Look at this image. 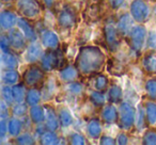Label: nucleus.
I'll return each instance as SVG.
<instances>
[{
	"instance_id": "f257e3e1",
	"label": "nucleus",
	"mask_w": 156,
	"mask_h": 145,
	"mask_svg": "<svg viewBox=\"0 0 156 145\" xmlns=\"http://www.w3.org/2000/svg\"><path fill=\"white\" fill-rule=\"evenodd\" d=\"M105 54L96 46H83L79 49L75 65L78 71L85 76L98 74L105 64Z\"/></svg>"
},
{
	"instance_id": "f03ea898",
	"label": "nucleus",
	"mask_w": 156,
	"mask_h": 145,
	"mask_svg": "<svg viewBox=\"0 0 156 145\" xmlns=\"http://www.w3.org/2000/svg\"><path fill=\"white\" fill-rule=\"evenodd\" d=\"M64 57L61 50L49 49L48 51L44 52L41 58L42 67L44 71H49L55 68H60L64 64Z\"/></svg>"
},
{
	"instance_id": "7ed1b4c3",
	"label": "nucleus",
	"mask_w": 156,
	"mask_h": 145,
	"mask_svg": "<svg viewBox=\"0 0 156 145\" xmlns=\"http://www.w3.org/2000/svg\"><path fill=\"white\" fill-rule=\"evenodd\" d=\"M44 78V71L41 67L37 66V65H31L26 69L24 74V82L26 85L30 88H37L43 85Z\"/></svg>"
},
{
	"instance_id": "20e7f679",
	"label": "nucleus",
	"mask_w": 156,
	"mask_h": 145,
	"mask_svg": "<svg viewBox=\"0 0 156 145\" xmlns=\"http://www.w3.org/2000/svg\"><path fill=\"white\" fill-rule=\"evenodd\" d=\"M136 109L128 102H122L120 106V125L123 129H129L135 123Z\"/></svg>"
},
{
	"instance_id": "39448f33",
	"label": "nucleus",
	"mask_w": 156,
	"mask_h": 145,
	"mask_svg": "<svg viewBox=\"0 0 156 145\" xmlns=\"http://www.w3.org/2000/svg\"><path fill=\"white\" fill-rule=\"evenodd\" d=\"M130 14L137 22H145L149 18L150 10L143 0H134L130 5Z\"/></svg>"
},
{
	"instance_id": "423d86ee",
	"label": "nucleus",
	"mask_w": 156,
	"mask_h": 145,
	"mask_svg": "<svg viewBox=\"0 0 156 145\" xmlns=\"http://www.w3.org/2000/svg\"><path fill=\"white\" fill-rule=\"evenodd\" d=\"M17 9L23 16L34 18L40 14V5L37 0H17Z\"/></svg>"
},
{
	"instance_id": "0eeeda50",
	"label": "nucleus",
	"mask_w": 156,
	"mask_h": 145,
	"mask_svg": "<svg viewBox=\"0 0 156 145\" xmlns=\"http://www.w3.org/2000/svg\"><path fill=\"white\" fill-rule=\"evenodd\" d=\"M145 35H147V31L143 26H137L132 29L129 33V42L130 47L134 51L139 52L142 49L145 42Z\"/></svg>"
},
{
	"instance_id": "6e6552de",
	"label": "nucleus",
	"mask_w": 156,
	"mask_h": 145,
	"mask_svg": "<svg viewBox=\"0 0 156 145\" xmlns=\"http://www.w3.org/2000/svg\"><path fill=\"white\" fill-rule=\"evenodd\" d=\"M104 35L108 48L111 51H115L120 45V33L118 28L112 24H106L104 28Z\"/></svg>"
},
{
	"instance_id": "1a4fd4ad",
	"label": "nucleus",
	"mask_w": 156,
	"mask_h": 145,
	"mask_svg": "<svg viewBox=\"0 0 156 145\" xmlns=\"http://www.w3.org/2000/svg\"><path fill=\"white\" fill-rule=\"evenodd\" d=\"M9 41L10 46L13 49L17 50V51H22L26 48V36L22 32L20 28L18 29H10L9 31Z\"/></svg>"
},
{
	"instance_id": "9d476101",
	"label": "nucleus",
	"mask_w": 156,
	"mask_h": 145,
	"mask_svg": "<svg viewBox=\"0 0 156 145\" xmlns=\"http://www.w3.org/2000/svg\"><path fill=\"white\" fill-rule=\"evenodd\" d=\"M102 14H103V8L100 1L89 3L83 12V16L85 18V20L90 22H98L102 17Z\"/></svg>"
},
{
	"instance_id": "9b49d317",
	"label": "nucleus",
	"mask_w": 156,
	"mask_h": 145,
	"mask_svg": "<svg viewBox=\"0 0 156 145\" xmlns=\"http://www.w3.org/2000/svg\"><path fill=\"white\" fill-rule=\"evenodd\" d=\"M76 22V13L71 7H64L58 16V24L62 28H71Z\"/></svg>"
},
{
	"instance_id": "f8f14e48",
	"label": "nucleus",
	"mask_w": 156,
	"mask_h": 145,
	"mask_svg": "<svg viewBox=\"0 0 156 145\" xmlns=\"http://www.w3.org/2000/svg\"><path fill=\"white\" fill-rule=\"evenodd\" d=\"M41 39H42L43 45L45 46L46 48H48V49L55 50L58 48V46H59L58 35L55 32H52V31L47 30V31H45V32H43Z\"/></svg>"
},
{
	"instance_id": "ddd939ff",
	"label": "nucleus",
	"mask_w": 156,
	"mask_h": 145,
	"mask_svg": "<svg viewBox=\"0 0 156 145\" xmlns=\"http://www.w3.org/2000/svg\"><path fill=\"white\" fill-rule=\"evenodd\" d=\"M17 26L18 28L22 30V32L25 34L26 39L30 42H34L37 40V33H35L33 27L29 24L28 20H26L25 18H20L17 20Z\"/></svg>"
},
{
	"instance_id": "4468645a",
	"label": "nucleus",
	"mask_w": 156,
	"mask_h": 145,
	"mask_svg": "<svg viewBox=\"0 0 156 145\" xmlns=\"http://www.w3.org/2000/svg\"><path fill=\"white\" fill-rule=\"evenodd\" d=\"M45 119H46V128L48 130H55L58 129L59 127V116H57L56 112H55L54 109H51L50 107L45 108Z\"/></svg>"
},
{
	"instance_id": "2eb2a0df",
	"label": "nucleus",
	"mask_w": 156,
	"mask_h": 145,
	"mask_svg": "<svg viewBox=\"0 0 156 145\" xmlns=\"http://www.w3.org/2000/svg\"><path fill=\"white\" fill-rule=\"evenodd\" d=\"M132 18L128 14H123L121 17L119 18V22H118L117 28L119 31L120 35L122 36H126L130 33L132 31Z\"/></svg>"
},
{
	"instance_id": "dca6fc26",
	"label": "nucleus",
	"mask_w": 156,
	"mask_h": 145,
	"mask_svg": "<svg viewBox=\"0 0 156 145\" xmlns=\"http://www.w3.org/2000/svg\"><path fill=\"white\" fill-rule=\"evenodd\" d=\"M43 56V50H42V47L39 45V44H31L28 48H27L26 51V61L29 63H34L39 60L40 58H42Z\"/></svg>"
},
{
	"instance_id": "f3484780",
	"label": "nucleus",
	"mask_w": 156,
	"mask_h": 145,
	"mask_svg": "<svg viewBox=\"0 0 156 145\" xmlns=\"http://www.w3.org/2000/svg\"><path fill=\"white\" fill-rule=\"evenodd\" d=\"M16 22V16L10 11H2L0 14V26L3 30H9Z\"/></svg>"
},
{
	"instance_id": "a211bd4d",
	"label": "nucleus",
	"mask_w": 156,
	"mask_h": 145,
	"mask_svg": "<svg viewBox=\"0 0 156 145\" xmlns=\"http://www.w3.org/2000/svg\"><path fill=\"white\" fill-rule=\"evenodd\" d=\"M102 117H103V121H104L105 123L113 124L118 121V119H119V113H118V110L115 109V106L109 105V106H106L104 109H103Z\"/></svg>"
},
{
	"instance_id": "6ab92c4d",
	"label": "nucleus",
	"mask_w": 156,
	"mask_h": 145,
	"mask_svg": "<svg viewBox=\"0 0 156 145\" xmlns=\"http://www.w3.org/2000/svg\"><path fill=\"white\" fill-rule=\"evenodd\" d=\"M78 75V69L77 67L74 66H65L64 68H62L60 71V78L63 81L66 82H72L73 80H75L77 78Z\"/></svg>"
},
{
	"instance_id": "aec40b11",
	"label": "nucleus",
	"mask_w": 156,
	"mask_h": 145,
	"mask_svg": "<svg viewBox=\"0 0 156 145\" xmlns=\"http://www.w3.org/2000/svg\"><path fill=\"white\" fill-rule=\"evenodd\" d=\"M30 119L34 124H40L45 119V109L42 107L37 106H31L30 108Z\"/></svg>"
},
{
	"instance_id": "412c9836",
	"label": "nucleus",
	"mask_w": 156,
	"mask_h": 145,
	"mask_svg": "<svg viewBox=\"0 0 156 145\" xmlns=\"http://www.w3.org/2000/svg\"><path fill=\"white\" fill-rule=\"evenodd\" d=\"M142 66L150 74L156 73V54H149L142 60Z\"/></svg>"
},
{
	"instance_id": "4be33fe9",
	"label": "nucleus",
	"mask_w": 156,
	"mask_h": 145,
	"mask_svg": "<svg viewBox=\"0 0 156 145\" xmlns=\"http://www.w3.org/2000/svg\"><path fill=\"white\" fill-rule=\"evenodd\" d=\"M88 134L91 136L92 139H98L101 136V133H102V126H101V123L98 119H91L88 124Z\"/></svg>"
},
{
	"instance_id": "5701e85b",
	"label": "nucleus",
	"mask_w": 156,
	"mask_h": 145,
	"mask_svg": "<svg viewBox=\"0 0 156 145\" xmlns=\"http://www.w3.org/2000/svg\"><path fill=\"white\" fill-rule=\"evenodd\" d=\"M41 100V92L39 91L37 88H31L27 91L26 102L29 106H35Z\"/></svg>"
},
{
	"instance_id": "b1692460",
	"label": "nucleus",
	"mask_w": 156,
	"mask_h": 145,
	"mask_svg": "<svg viewBox=\"0 0 156 145\" xmlns=\"http://www.w3.org/2000/svg\"><path fill=\"white\" fill-rule=\"evenodd\" d=\"M12 93H13L14 102L16 104L23 102L26 99L27 93H26V90H25V87L23 85H14V87L12 88Z\"/></svg>"
},
{
	"instance_id": "393cba45",
	"label": "nucleus",
	"mask_w": 156,
	"mask_h": 145,
	"mask_svg": "<svg viewBox=\"0 0 156 145\" xmlns=\"http://www.w3.org/2000/svg\"><path fill=\"white\" fill-rule=\"evenodd\" d=\"M59 143V138L55 131L48 130L46 132H43L41 136V144L44 145H55Z\"/></svg>"
},
{
	"instance_id": "a878e982",
	"label": "nucleus",
	"mask_w": 156,
	"mask_h": 145,
	"mask_svg": "<svg viewBox=\"0 0 156 145\" xmlns=\"http://www.w3.org/2000/svg\"><path fill=\"white\" fill-rule=\"evenodd\" d=\"M145 113H147V119L150 125L156 126V104L155 102H147Z\"/></svg>"
},
{
	"instance_id": "bb28decb",
	"label": "nucleus",
	"mask_w": 156,
	"mask_h": 145,
	"mask_svg": "<svg viewBox=\"0 0 156 145\" xmlns=\"http://www.w3.org/2000/svg\"><path fill=\"white\" fill-rule=\"evenodd\" d=\"M2 63L8 69H15L18 66V61L16 57L10 52H3Z\"/></svg>"
},
{
	"instance_id": "cd10ccee",
	"label": "nucleus",
	"mask_w": 156,
	"mask_h": 145,
	"mask_svg": "<svg viewBox=\"0 0 156 145\" xmlns=\"http://www.w3.org/2000/svg\"><path fill=\"white\" fill-rule=\"evenodd\" d=\"M2 80L7 85H16L18 82V80H20V74L15 69H9V71H5V74H3Z\"/></svg>"
},
{
	"instance_id": "c85d7f7f",
	"label": "nucleus",
	"mask_w": 156,
	"mask_h": 145,
	"mask_svg": "<svg viewBox=\"0 0 156 145\" xmlns=\"http://www.w3.org/2000/svg\"><path fill=\"white\" fill-rule=\"evenodd\" d=\"M8 129L11 136H17L22 131V122L17 119H11L8 123Z\"/></svg>"
},
{
	"instance_id": "c756f323",
	"label": "nucleus",
	"mask_w": 156,
	"mask_h": 145,
	"mask_svg": "<svg viewBox=\"0 0 156 145\" xmlns=\"http://www.w3.org/2000/svg\"><path fill=\"white\" fill-rule=\"evenodd\" d=\"M108 97L111 102H120L122 98V89L119 85H111L108 92Z\"/></svg>"
},
{
	"instance_id": "7c9ffc66",
	"label": "nucleus",
	"mask_w": 156,
	"mask_h": 145,
	"mask_svg": "<svg viewBox=\"0 0 156 145\" xmlns=\"http://www.w3.org/2000/svg\"><path fill=\"white\" fill-rule=\"evenodd\" d=\"M58 116L60 124L63 127H67V126L72 125V123H73V116H72L71 112L67 109H61Z\"/></svg>"
},
{
	"instance_id": "2f4dec72",
	"label": "nucleus",
	"mask_w": 156,
	"mask_h": 145,
	"mask_svg": "<svg viewBox=\"0 0 156 145\" xmlns=\"http://www.w3.org/2000/svg\"><path fill=\"white\" fill-rule=\"evenodd\" d=\"M145 91L151 99H156V79H150L145 83Z\"/></svg>"
},
{
	"instance_id": "473e14b6",
	"label": "nucleus",
	"mask_w": 156,
	"mask_h": 145,
	"mask_svg": "<svg viewBox=\"0 0 156 145\" xmlns=\"http://www.w3.org/2000/svg\"><path fill=\"white\" fill-rule=\"evenodd\" d=\"M90 99H91L92 104L96 107H101L104 105L105 102V96L102 92L96 91V92H92L91 95H90Z\"/></svg>"
},
{
	"instance_id": "72a5a7b5",
	"label": "nucleus",
	"mask_w": 156,
	"mask_h": 145,
	"mask_svg": "<svg viewBox=\"0 0 156 145\" xmlns=\"http://www.w3.org/2000/svg\"><path fill=\"white\" fill-rule=\"evenodd\" d=\"M109 71L115 75H121L124 71V66L119 61H109Z\"/></svg>"
},
{
	"instance_id": "f704fd0d",
	"label": "nucleus",
	"mask_w": 156,
	"mask_h": 145,
	"mask_svg": "<svg viewBox=\"0 0 156 145\" xmlns=\"http://www.w3.org/2000/svg\"><path fill=\"white\" fill-rule=\"evenodd\" d=\"M108 85V79L105 75H98L95 79V89L98 91H104Z\"/></svg>"
},
{
	"instance_id": "c9c22d12",
	"label": "nucleus",
	"mask_w": 156,
	"mask_h": 145,
	"mask_svg": "<svg viewBox=\"0 0 156 145\" xmlns=\"http://www.w3.org/2000/svg\"><path fill=\"white\" fill-rule=\"evenodd\" d=\"M16 143L17 144H34V139H33V136H31L30 133H28V132H26V133H23L20 134V136H17V138H16Z\"/></svg>"
},
{
	"instance_id": "e433bc0d",
	"label": "nucleus",
	"mask_w": 156,
	"mask_h": 145,
	"mask_svg": "<svg viewBox=\"0 0 156 145\" xmlns=\"http://www.w3.org/2000/svg\"><path fill=\"white\" fill-rule=\"evenodd\" d=\"M143 144L147 145H156V132L147 131L143 136Z\"/></svg>"
},
{
	"instance_id": "4c0bfd02",
	"label": "nucleus",
	"mask_w": 156,
	"mask_h": 145,
	"mask_svg": "<svg viewBox=\"0 0 156 145\" xmlns=\"http://www.w3.org/2000/svg\"><path fill=\"white\" fill-rule=\"evenodd\" d=\"M27 112V106L23 102H18L16 106L13 107V110H12V113H13L15 116H23L25 115Z\"/></svg>"
},
{
	"instance_id": "58836bf2",
	"label": "nucleus",
	"mask_w": 156,
	"mask_h": 145,
	"mask_svg": "<svg viewBox=\"0 0 156 145\" xmlns=\"http://www.w3.org/2000/svg\"><path fill=\"white\" fill-rule=\"evenodd\" d=\"M2 97H3V100H5L8 105H11L12 102L14 100L12 89L9 87V85H7V87H5L2 89Z\"/></svg>"
},
{
	"instance_id": "ea45409f",
	"label": "nucleus",
	"mask_w": 156,
	"mask_h": 145,
	"mask_svg": "<svg viewBox=\"0 0 156 145\" xmlns=\"http://www.w3.org/2000/svg\"><path fill=\"white\" fill-rule=\"evenodd\" d=\"M69 142L74 145H83L86 143V139L80 133H73L69 138Z\"/></svg>"
},
{
	"instance_id": "a19ab883",
	"label": "nucleus",
	"mask_w": 156,
	"mask_h": 145,
	"mask_svg": "<svg viewBox=\"0 0 156 145\" xmlns=\"http://www.w3.org/2000/svg\"><path fill=\"white\" fill-rule=\"evenodd\" d=\"M138 114H137V126L139 128H142L143 127V124L145 123V110H143L142 107H140L138 110Z\"/></svg>"
},
{
	"instance_id": "79ce46f5",
	"label": "nucleus",
	"mask_w": 156,
	"mask_h": 145,
	"mask_svg": "<svg viewBox=\"0 0 156 145\" xmlns=\"http://www.w3.org/2000/svg\"><path fill=\"white\" fill-rule=\"evenodd\" d=\"M69 91L72 94H74V95H78V94H80L81 91H83V87L79 83H76V82L72 83V85H69Z\"/></svg>"
},
{
	"instance_id": "37998d69",
	"label": "nucleus",
	"mask_w": 156,
	"mask_h": 145,
	"mask_svg": "<svg viewBox=\"0 0 156 145\" xmlns=\"http://www.w3.org/2000/svg\"><path fill=\"white\" fill-rule=\"evenodd\" d=\"M0 45H1V49H2L3 52H9V47H10L9 36L2 35V36H1V42H0Z\"/></svg>"
},
{
	"instance_id": "c03bdc74",
	"label": "nucleus",
	"mask_w": 156,
	"mask_h": 145,
	"mask_svg": "<svg viewBox=\"0 0 156 145\" xmlns=\"http://www.w3.org/2000/svg\"><path fill=\"white\" fill-rule=\"evenodd\" d=\"M100 143L102 145H113L115 144V139H112L111 136H101V141Z\"/></svg>"
},
{
	"instance_id": "a18cd8bd",
	"label": "nucleus",
	"mask_w": 156,
	"mask_h": 145,
	"mask_svg": "<svg viewBox=\"0 0 156 145\" xmlns=\"http://www.w3.org/2000/svg\"><path fill=\"white\" fill-rule=\"evenodd\" d=\"M7 131H9V129H8V124L5 122V119H2V121L0 122V136H1V139L5 138Z\"/></svg>"
},
{
	"instance_id": "49530a36",
	"label": "nucleus",
	"mask_w": 156,
	"mask_h": 145,
	"mask_svg": "<svg viewBox=\"0 0 156 145\" xmlns=\"http://www.w3.org/2000/svg\"><path fill=\"white\" fill-rule=\"evenodd\" d=\"M147 44H149L150 47L156 48V35L155 33L151 32L149 35V40H147Z\"/></svg>"
},
{
	"instance_id": "de8ad7c7",
	"label": "nucleus",
	"mask_w": 156,
	"mask_h": 145,
	"mask_svg": "<svg viewBox=\"0 0 156 145\" xmlns=\"http://www.w3.org/2000/svg\"><path fill=\"white\" fill-rule=\"evenodd\" d=\"M117 140H118L117 143H118V144H120V145H125V144H127V142H128L127 136H126V134H124V133H120L119 136H118Z\"/></svg>"
},
{
	"instance_id": "09e8293b",
	"label": "nucleus",
	"mask_w": 156,
	"mask_h": 145,
	"mask_svg": "<svg viewBox=\"0 0 156 145\" xmlns=\"http://www.w3.org/2000/svg\"><path fill=\"white\" fill-rule=\"evenodd\" d=\"M108 1L112 9H119L124 2V0H108Z\"/></svg>"
},
{
	"instance_id": "8fccbe9b",
	"label": "nucleus",
	"mask_w": 156,
	"mask_h": 145,
	"mask_svg": "<svg viewBox=\"0 0 156 145\" xmlns=\"http://www.w3.org/2000/svg\"><path fill=\"white\" fill-rule=\"evenodd\" d=\"M44 2H45V5H47V7L51 8L52 5H55V2H56V0H44Z\"/></svg>"
},
{
	"instance_id": "3c124183",
	"label": "nucleus",
	"mask_w": 156,
	"mask_h": 145,
	"mask_svg": "<svg viewBox=\"0 0 156 145\" xmlns=\"http://www.w3.org/2000/svg\"><path fill=\"white\" fill-rule=\"evenodd\" d=\"M147 1H150V2H153V3L156 2V0H147Z\"/></svg>"
},
{
	"instance_id": "603ef678",
	"label": "nucleus",
	"mask_w": 156,
	"mask_h": 145,
	"mask_svg": "<svg viewBox=\"0 0 156 145\" xmlns=\"http://www.w3.org/2000/svg\"><path fill=\"white\" fill-rule=\"evenodd\" d=\"M154 15L156 16V7H155V9H154Z\"/></svg>"
},
{
	"instance_id": "864d4df0",
	"label": "nucleus",
	"mask_w": 156,
	"mask_h": 145,
	"mask_svg": "<svg viewBox=\"0 0 156 145\" xmlns=\"http://www.w3.org/2000/svg\"><path fill=\"white\" fill-rule=\"evenodd\" d=\"M3 1H11V0H3Z\"/></svg>"
}]
</instances>
